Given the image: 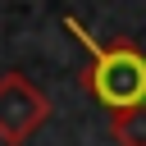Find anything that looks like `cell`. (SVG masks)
Masks as SVG:
<instances>
[{
	"mask_svg": "<svg viewBox=\"0 0 146 146\" xmlns=\"http://www.w3.org/2000/svg\"><path fill=\"white\" fill-rule=\"evenodd\" d=\"M64 27L82 41V50H87L82 82L110 114L146 105V50L137 41H96L78 18H64Z\"/></svg>",
	"mask_w": 146,
	"mask_h": 146,
	"instance_id": "1",
	"label": "cell"
},
{
	"mask_svg": "<svg viewBox=\"0 0 146 146\" xmlns=\"http://www.w3.org/2000/svg\"><path fill=\"white\" fill-rule=\"evenodd\" d=\"M110 137H114V146H146V105L110 114Z\"/></svg>",
	"mask_w": 146,
	"mask_h": 146,
	"instance_id": "3",
	"label": "cell"
},
{
	"mask_svg": "<svg viewBox=\"0 0 146 146\" xmlns=\"http://www.w3.org/2000/svg\"><path fill=\"white\" fill-rule=\"evenodd\" d=\"M46 119H50L46 91L23 73H0V141L23 146L27 137H36V128H46Z\"/></svg>",
	"mask_w": 146,
	"mask_h": 146,
	"instance_id": "2",
	"label": "cell"
}]
</instances>
